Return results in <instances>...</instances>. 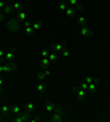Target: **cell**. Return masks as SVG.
Segmentation results:
<instances>
[{
	"label": "cell",
	"mask_w": 110,
	"mask_h": 122,
	"mask_svg": "<svg viewBox=\"0 0 110 122\" xmlns=\"http://www.w3.org/2000/svg\"><path fill=\"white\" fill-rule=\"evenodd\" d=\"M6 28L9 32H11V33H16L20 30V21L18 19H14V18H11V19H9L6 23Z\"/></svg>",
	"instance_id": "cell-1"
},
{
	"label": "cell",
	"mask_w": 110,
	"mask_h": 122,
	"mask_svg": "<svg viewBox=\"0 0 110 122\" xmlns=\"http://www.w3.org/2000/svg\"><path fill=\"white\" fill-rule=\"evenodd\" d=\"M30 114L31 112H29V111H26V112H23V113H19L18 116H16V118L12 119V121L14 122H28L30 120Z\"/></svg>",
	"instance_id": "cell-2"
},
{
	"label": "cell",
	"mask_w": 110,
	"mask_h": 122,
	"mask_svg": "<svg viewBox=\"0 0 110 122\" xmlns=\"http://www.w3.org/2000/svg\"><path fill=\"white\" fill-rule=\"evenodd\" d=\"M73 91L76 94L77 96V99L78 100H85L86 99V97H87V92H86V90H84V89L82 88H78V87H76V86H74L73 87Z\"/></svg>",
	"instance_id": "cell-3"
},
{
	"label": "cell",
	"mask_w": 110,
	"mask_h": 122,
	"mask_svg": "<svg viewBox=\"0 0 110 122\" xmlns=\"http://www.w3.org/2000/svg\"><path fill=\"white\" fill-rule=\"evenodd\" d=\"M80 34H82V36L89 39V37L93 36L94 32H93V30L87 25V24H85V25H82V29H80Z\"/></svg>",
	"instance_id": "cell-4"
},
{
	"label": "cell",
	"mask_w": 110,
	"mask_h": 122,
	"mask_svg": "<svg viewBox=\"0 0 110 122\" xmlns=\"http://www.w3.org/2000/svg\"><path fill=\"white\" fill-rule=\"evenodd\" d=\"M64 117H65V114L53 111V112H52L51 118H50V121L51 122H62L63 120H64Z\"/></svg>",
	"instance_id": "cell-5"
},
{
	"label": "cell",
	"mask_w": 110,
	"mask_h": 122,
	"mask_svg": "<svg viewBox=\"0 0 110 122\" xmlns=\"http://www.w3.org/2000/svg\"><path fill=\"white\" fill-rule=\"evenodd\" d=\"M65 47H66V42H64V43H53V44H51V48L54 52H56V53H61Z\"/></svg>",
	"instance_id": "cell-6"
},
{
	"label": "cell",
	"mask_w": 110,
	"mask_h": 122,
	"mask_svg": "<svg viewBox=\"0 0 110 122\" xmlns=\"http://www.w3.org/2000/svg\"><path fill=\"white\" fill-rule=\"evenodd\" d=\"M50 63L51 62H50V60H48L47 57H44V58L42 57V60L37 62V65L42 68L43 71H45V69H47L48 68V66H50Z\"/></svg>",
	"instance_id": "cell-7"
},
{
	"label": "cell",
	"mask_w": 110,
	"mask_h": 122,
	"mask_svg": "<svg viewBox=\"0 0 110 122\" xmlns=\"http://www.w3.org/2000/svg\"><path fill=\"white\" fill-rule=\"evenodd\" d=\"M16 69H17V65L12 62H9L6 65H2V71H14Z\"/></svg>",
	"instance_id": "cell-8"
},
{
	"label": "cell",
	"mask_w": 110,
	"mask_h": 122,
	"mask_svg": "<svg viewBox=\"0 0 110 122\" xmlns=\"http://www.w3.org/2000/svg\"><path fill=\"white\" fill-rule=\"evenodd\" d=\"M14 51H16V47H12L11 51L5 54V61H6L7 63L12 62V61H13V58H14Z\"/></svg>",
	"instance_id": "cell-9"
},
{
	"label": "cell",
	"mask_w": 110,
	"mask_h": 122,
	"mask_svg": "<svg viewBox=\"0 0 110 122\" xmlns=\"http://www.w3.org/2000/svg\"><path fill=\"white\" fill-rule=\"evenodd\" d=\"M76 12H77V10H76V8H75V7H69V8H67L66 10H65L66 15H67V17H69V18L75 17V15H76Z\"/></svg>",
	"instance_id": "cell-10"
},
{
	"label": "cell",
	"mask_w": 110,
	"mask_h": 122,
	"mask_svg": "<svg viewBox=\"0 0 110 122\" xmlns=\"http://www.w3.org/2000/svg\"><path fill=\"white\" fill-rule=\"evenodd\" d=\"M97 84H99V79H95V81L93 84H89L88 85V91L94 94V92H96L97 90Z\"/></svg>",
	"instance_id": "cell-11"
},
{
	"label": "cell",
	"mask_w": 110,
	"mask_h": 122,
	"mask_svg": "<svg viewBox=\"0 0 110 122\" xmlns=\"http://www.w3.org/2000/svg\"><path fill=\"white\" fill-rule=\"evenodd\" d=\"M54 109H55V105L52 101H47L45 103V111L47 113H52L54 111Z\"/></svg>",
	"instance_id": "cell-12"
},
{
	"label": "cell",
	"mask_w": 110,
	"mask_h": 122,
	"mask_svg": "<svg viewBox=\"0 0 110 122\" xmlns=\"http://www.w3.org/2000/svg\"><path fill=\"white\" fill-rule=\"evenodd\" d=\"M1 11H2L3 14H10V13H12V12H14V10H13V7H12L11 5H6L5 8H3Z\"/></svg>",
	"instance_id": "cell-13"
},
{
	"label": "cell",
	"mask_w": 110,
	"mask_h": 122,
	"mask_svg": "<svg viewBox=\"0 0 110 122\" xmlns=\"http://www.w3.org/2000/svg\"><path fill=\"white\" fill-rule=\"evenodd\" d=\"M12 7H13V10H14V11L20 12V11H22V10H23V5L21 2H18V1L13 2Z\"/></svg>",
	"instance_id": "cell-14"
},
{
	"label": "cell",
	"mask_w": 110,
	"mask_h": 122,
	"mask_svg": "<svg viewBox=\"0 0 110 122\" xmlns=\"http://www.w3.org/2000/svg\"><path fill=\"white\" fill-rule=\"evenodd\" d=\"M0 112H1V116H8L11 111H10V108H9L8 106L3 105L2 107H1V109H0Z\"/></svg>",
	"instance_id": "cell-15"
},
{
	"label": "cell",
	"mask_w": 110,
	"mask_h": 122,
	"mask_svg": "<svg viewBox=\"0 0 110 122\" xmlns=\"http://www.w3.org/2000/svg\"><path fill=\"white\" fill-rule=\"evenodd\" d=\"M18 20L20 21V22H23V21L26 20V12H24L22 10V11H20L19 14H18Z\"/></svg>",
	"instance_id": "cell-16"
},
{
	"label": "cell",
	"mask_w": 110,
	"mask_h": 122,
	"mask_svg": "<svg viewBox=\"0 0 110 122\" xmlns=\"http://www.w3.org/2000/svg\"><path fill=\"white\" fill-rule=\"evenodd\" d=\"M10 111H11L12 114H14V116H18V114L20 113V108H19V106H17V105L11 106V108H10Z\"/></svg>",
	"instance_id": "cell-17"
},
{
	"label": "cell",
	"mask_w": 110,
	"mask_h": 122,
	"mask_svg": "<svg viewBox=\"0 0 110 122\" xmlns=\"http://www.w3.org/2000/svg\"><path fill=\"white\" fill-rule=\"evenodd\" d=\"M43 23L41 22V21H39V22H35V23H32V28H33L34 31H40L41 30V28H42Z\"/></svg>",
	"instance_id": "cell-18"
},
{
	"label": "cell",
	"mask_w": 110,
	"mask_h": 122,
	"mask_svg": "<svg viewBox=\"0 0 110 122\" xmlns=\"http://www.w3.org/2000/svg\"><path fill=\"white\" fill-rule=\"evenodd\" d=\"M37 79H39L40 81H43V80H45V78H46L45 74H44V71H37Z\"/></svg>",
	"instance_id": "cell-19"
},
{
	"label": "cell",
	"mask_w": 110,
	"mask_h": 122,
	"mask_svg": "<svg viewBox=\"0 0 110 122\" xmlns=\"http://www.w3.org/2000/svg\"><path fill=\"white\" fill-rule=\"evenodd\" d=\"M47 58L50 60V62H51V63L52 62L55 63L57 61V55L55 54V53H50V54H48V56H47Z\"/></svg>",
	"instance_id": "cell-20"
},
{
	"label": "cell",
	"mask_w": 110,
	"mask_h": 122,
	"mask_svg": "<svg viewBox=\"0 0 110 122\" xmlns=\"http://www.w3.org/2000/svg\"><path fill=\"white\" fill-rule=\"evenodd\" d=\"M24 32H26V34H28V35H30V36H32L34 34V30L32 26H26V29H24Z\"/></svg>",
	"instance_id": "cell-21"
},
{
	"label": "cell",
	"mask_w": 110,
	"mask_h": 122,
	"mask_svg": "<svg viewBox=\"0 0 110 122\" xmlns=\"http://www.w3.org/2000/svg\"><path fill=\"white\" fill-rule=\"evenodd\" d=\"M45 87H46V86L44 85V84H39V85H37V91L39 92V94H42L43 91L45 90Z\"/></svg>",
	"instance_id": "cell-22"
},
{
	"label": "cell",
	"mask_w": 110,
	"mask_h": 122,
	"mask_svg": "<svg viewBox=\"0 0 110 122\" xmlns=\"http://www.w3.org/2000/svg\"><path fill=\"white\" fill-rule=\"evenodd\" d=\"M58 9L61 10V11H65L66 9H67V5H66V2L65 1H61L58 5Z\"/></svg>",
	"instance_id": "cell-23"
},
{
	"label": "cell",
	"mask_w": 110,
	"mask_h": 122,
	"mask_svg": "<svg viewBox=\"0 0 110 122\" xmlns=\"http://www.w3.org/2000/svg\"><path fill=\"white\" fill-rule=\"evenodd\" d=\"M26 111H29V112H33L34 111V105L31 103V102H28L26 106Z\"/></svg>",
	"instance_id": "cell-24"
},
{
	"label": "cell",
	"mask_w": 110,
	"mask_h": 122,
	"mask_svg": "<svg viewBox=\"0 0 110 122\" xmlns=\"http://www.w3.org/2000/svg\"><path fill=\"white\" fill-rule=\"evenodd\" d=\"M78 23L79 24H80V25H85V24H86V18L85 17H79L78 18Z\"/></svg>",
	"instance_id": "cell-25"
},
{
	"label": "cell",
	"mask_w": 110,
	"mask_h": 122,
	"mask_svg": "<svg viewBox=\"0 0 110 122\" xmlns=\"http://www.w3.org/2000/svg\"><path fill=\"white\" fill-rule=\"evenodd\" d=\"M85 81H86L88 85H89V84H93V82L95 81V78H93L91 76H87L86 78H85Z\"/></svg>",
	"instance_id": "cell-26"
},
{
	"label": "cell",
	"mask_w": 110,
	"mask_h": 122,
	"mask_svg": "<svg viewBox=\"0 0 110 122\" xmlns=\"http://www.w3.org/2000/svg\"><path fill=\"white\" fill-rule=\"evenodd\" d=\"M61 53H62V56L65 57V58L69 56V51H68V50H66V48H64V50H63Z\"/></svg>",
	"instance_id": "cell-27"
},
{
	"label": "cell",
	"mask_w": 110,
	"mask_h": 122,
	"mask_svg": "<svg viewBox=\"0 0 110 122\" xmlns=\"http://www.w3.org/2000/svg\"><path fill=\"white\" fill-rule=\"evenodd\" d=\"M48 54H50V53H48L47 50H43V51L41 52V56H42L43 58H44V57H47Z\"/></svg>",
	"instance_id": "cell-28"
},
{
	"label": "cell",
	"mask_w": 110,
	"mask_h": 122,
	"mask_svg": "<svg viewBox=\"0 0 110 122\" xmlns=\"http://www.w3.org/2000/svg\"><path fill=\"white\" fill-rule=\"evenodd\" d=\"M80 88L84 89V90H88V84L86 81L82 82V85H80Z\"/></svg>",
	"instance_id": "cell-29"
},
{
	"label": "cell",
	"mask_w": 110,
	"mask_h": 122,
	"mask_svg": "<svg viewBox=\"0 0 110 122\" xmlns=\"http://www.w3.org/2000/svg\"><path fill=\"white\" fill-rule=\"evenodd\" d=\"M23 26H24V28H26V26H32V22L31 21H28V20L23 21Z\"/></svg>",
	"instance_id": "cell-30"
},
{
	"label": "cell",
	"mask_w": 110,
	"mask_h": 122,
	"mask_svg": "<svg viewBox=\"0 0 110 122\" xmlns=\"http://www.w3.org/2000/svg\"><path fill=\"white\" fill-rule=\"evenodd\" d=\"M68 3H69L72 7H75L77 3H78V1H77V0H68Z\"/></svg>",
	"instance_id": "cell-31"
},
{
	"label": "cell",
	"mask_w": 110,
	"mask_h": 122,
	"mask_svg": "<svg viewBox=\"0 0 110 122\" xmlns=\"http://www.w3.org/2000/svg\"><path fill=\"white\" fill-rule=\"evenodd\" d=\"M5 6H6L5 1H3V0H1V1H0V10H2V9L5 8Z\"/></svg>",
	"instance_id": "cell-32"
},
{
	"label": "cell",
	"mask_w": 110,
	"mask_h": 122,
	"mask_svg": "<svg viewBox=\"0 0 110 122\" xmlns=\"http://www.w3.org/2000/svg\"><path fill=\"white\" fill-rule=\"evenodd\" d=\"M75 8H76V10H82V9H83V6L80 5V3H77L76 6H75Z\"/></svg>",
	"instance_id": "cell-33"
},
{
	"label": "cell",
	"mask_w": 110,
	"mask_h": 122,
	"mask_svg": "<svg viewBox=\"0 0 110 122\" xmlns=\"http://www.w3.org/2000/svg\"><path fill=\"white\" fill-rule=\"evenodd\" d=\"M44 74H45V76L47 77V76H50V75H51V71H48V69H45V71H44Z\"/></svg>",
	"instance_id": "cell-34"
},
{
	"label": "cell",
	"mask_w": 110,
	"mask_h": 122,
	"mask_svg": "<svg viewBox=\"0 0 110 122\" xmlns=\"http://www.w3.org/2000/svg\"><path fill=\"white\" fill-rule=\"evenodd\" d=\"M3 20H5V15H3L2 12H0V22H1V21H3Z\"/></svg>",
	"instance_id": "cell-35"
},
{
	"label": "cell",
	"mask_w": 110,
	"mask_h": 122,
	"mask_svg": "<svg viewBox=\"0 0 110 122\" xmlns=\"http://www.w3.org/2000/svg\"><path fill=\"white\" fill-rule=\"evenodd\" d=\"M3 55H5V52H3L2 50H0V58H1V57H3Z\"/></svg>",
	"instance_id": "cell-36"
},
{
	"label": "cell",
	"mask_w": 110,
	"mask_h": 122,
	"mask_svg": "<svg viewBox=\"0 0 110 122\" xmlns=\"http://www.w3.org/2000/svg\"><path fill=\"white\" fill-rule=\"evenodd\" d=\"M39 120H40V118H39V117H35L34 119H32V120H31V121H32V122H34V121H39Z\"/></svg>",
	"instance_id": "cell-37"
},
{
	"label": "cell",
	"mask_w": 110,
	"mask_h": 122,
	"mask_svg": "<svg viewBox=\"0 0 110 122\" xmlns=\"http://www.w3.org/2000/svg\"><path fill=\"white\" fill-rule=\"evenodd\" d=\"M2 84H3V80H2V77L0 76V86H2Z\"/></svg>",
	"instance_id": "cell-38"
},
{
	"label": "cell",
	"mask_w": 110,
	"mask_h": 122,
	"mask_svg": "<svg viewBox=\"0 0 110 122\" xmlns=\"http://www.w3.org/2000/svg\"><path fill=\"white\" fill-rule=\"evenodd\" d=\"M2 71V65H0V73Z\"/></svg>",
	"instance_id": "cell-39"
},
{
	"label": "cell",
	"mask_w": 110,
	"mask_h": 122,
	"mask_svg": "<svg viewBox=\"0 0 110 122\" xmlns=\"http://www.w3.org/2000/svg\"><path fill=\"white\" fill-rule=\"evenodd\" d=\"M0 87H1V86H0ZM0 94H1V88H0Z\"/></svg>",
	"instance_id": "cell-40"
},
{
	"label": "cell",
	"mask_w": 110,
	"mask_h": 122,
	"mask_svg": "<svg viewBox=\"0 0 110 122\" xmlns=\"http://www.w3.org/2000/svg\"><path fill=\"white\" fill-rule=\"evenodd\" d=\"M109 109H110V101H109Z\"/></svg>",
	"instance_id": "cell-41"
},
{
	"label": "cell",
	"mask_w": 110,
	"mask_h": 122,
	"mask_svg": "<svg viewBox=\"0 0 110 122\" xmlns=\"http://www.w3.org/2000/svg\"><path fill=\"white\" fill-rule=\"evenodd\" d=\"M1 120H2V118H0V121H1Z\"/></svg>",
	"instance_id": "cell-42"
}]
</instances>
